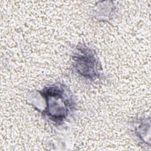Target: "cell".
I'll list each match as a JSON object with an SVG mask.
<instances>
[{
	"label": "cell",
	"instance_id": "obj_2",
	"mask_svg": "<svg viewBox=\"0 0 151 151\" xmlns=\"http://www.w3.org/2000/svg\"><path fill=\"white\" fill-rule=\"evenodd\" d=\"M72 64L76 71L86 79L94 81L100 76L99 61L95 53L85 45H80L72 55Z\"/></svg>",
	"mask_w": 151,
	"mask_h": 151
},
{
	"label": "cell",
	"instance_id": "obj_1",
	"mask_svg": "<svg viewBox=\"0 0 151 151\" xmlns=\"http://www.w3.org/2000/svg\"><path fill=\"white\" fill-rule=\"evenodd\" d=\"M38 92L46 103L42 113L55 125L61 124L72 112L74 106L65 86L55 84L48 86Z\"/></svg>",
	"mask_w": 151,
	"mask_h": 151
}]
</instances>
